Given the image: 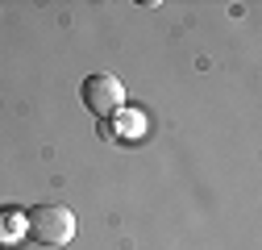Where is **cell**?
Here are the masks:
<instances>
[{"label": "cell", "mask_w": 262, "mask_h": 250, "mask_svg": "<svg viewBox=\"0 0 262 250\" xmlns=\"http://www.w3.org/2000/svg\"><path fill=\"white\" fill-rule=\"evenodd\" d=\"M79 100H83V109L92 117H100V121L117 117L125 109V84L117 75H108V71H92L83 79V88H79Z\"/></svg>", "instance_id": "7a4b0ae2"}, {"label": "cell", "mask_w": 262, "mask_h": 250, "mask_svg": "<svg viewBox=\"0 0 262 250\" xmlns=\"http://www.w3.org/2000/svg\"><path fill=\"white\" fill-rule=\"evenodd\" d=\"M21 230L29 238H38L42 246H67L75 238V213L62 204H34V209H25Z\"/></svg>", "instance_id": "6da1fadb"}]
</instances>
